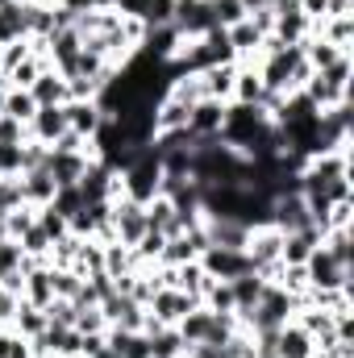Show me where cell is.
<instances>
[{
    "label": "cell",
    "mask_w": 354,
    "mask_h": 358,
    "mask_svg": "<svg viewBox=\"0 0 354 358\" xmlns=\"http://www.w3.org/2000/svg\"><path fill=\"white\" fill-rule=\"evenodd\" d=\"M351 76H354V63H351V55H342L334 67L313 71V80L300 92H304L317 108H330V104H338V100H351Z\"/></svg>",
    "instance_id": "obj_2"
},
{
    "label": "cell",
    "mask_w": 354,
    "mask_h": 358,
    "mask_svg": "<svg viewBox=\"0 0 354 358\" xmlns=\"http://www.w3.org/2000/svg\"><path fill=\"white\" fill-rule=\"evenodd\" d=\"M317 246H321V229H317V225L296 229V234H283L279 263H288V267H304V263H309V255H313Z\"/></svg>",
    "instance_id": "obj_14"
},
{
    "label": "cell",
    "mask_w": 354,
    "mask_h": 358,
    "mask_svg": "<svg viewBox=\"0 0 354 358\" xmlns=\"http://www.w3.org/2000/svg\"><path fill=\"white\" fill-rule=\"evenodd\" d=\"M38 229H42V234L50 238V246H55L59 238H67V234H71L67 217H63V213H55L50 204H42V208H38Z\"/></svg>",
    "instance_id": "obj_32"
},
{
    "label": "cell",
    "mask_w": 354,
    "mask_h": 358,
    "mask_svg": "<svg viewBox=\"0 0 354 358\" xmlns=\"http://www.w3.org/2000/svg\"><path fill=\"white\" fill-rule=\"evenodd\" d=\"M63 108H67V129H71V134H80L84 142H92V138H96V129H100V121H104L100 104H96V100H67Z\"/></svg>",
    "instance_id": "obj_16"
},
{
    "label": "cell",
    "mask_w": 354,
    "mask_h": 358,
    "mask_svg": "<svg viewBox=\"0 0 354 358\" xmlns=\"http://www.w3.org/2000/svg\"><path fill=\"white\" fill-rule=\"evenodd\" d=\"M104 342L121 358H150V338L146 334H125V329H104Z\"/></svg>",
    "instance_id": "obj_25"
},
{
    "label": "cell",
    "mask_w": 354,
    "mask_h": 358,
    "mask_svg": "<svg viewBox=\"0 0 354 358\" xmlns=\"http://www.w3.org/2000/svg\"><path fill=\"white\" fill-rule=\"evenodd\" d=\"M200 76H204V92H208L213 100L229 104V96H234V76H238V63H217V67H208V71H200Z\"/></svg>",
    "instance_id": "obj_23"
},
{
    "label": "cell",
    "mask_w": 354,
    "mask_h": 358,
    "mask_svg": "<svg viewBox=\"0 0 354 358\" xmlns=\"http://www.w3.org/2000/svg\"><path fill=\"white\" fill-rule=\"evenodd\" d=\"M29 96L38 100V108L42 104H67L71 96H67V76H59L55 67H46L34 84H29Z\"/></svg>",
    "instance_id": "obj_19"
},
{
    "label": "cell",
    "mask_w": 354,
    "mask_h": 358,
    "mask_svg": "<svg viewBox=\"0 0 354 358\" xmlns=\"http://www.w3.org/2000/svg\"><path fill=\"white\" fill-rule=\"evenodd\" d=\"M17 246H21V255H25V259H46V255H50V238L38 229V221L17 238Z\"/></svg>",
    "instance_id": "obj_36"
},
{
    "label": "cell",
    "mask_w": 354,
    "mask_h": 358,
    "mask_svg": "<svg viewBox=\"0 0 354 358\" xmlns=\"http://www.w3.org/2000/svg\"><path fill=\"white\" fill-rule=\"evenodd\" d=\"M279 250H283V234H279L275 225H255V229H250V238H246V259H250V267L259 271L263 279H275V271H279Z\"/></svg>",
    "instance_id": "obj_4"
},
{
    "label": "cell",
    "mask_w": 354,
    "mask_h": 358,
    "mask_svg": "<svg viewBox=\"0 0 354 358\" xmlns=\"http://www.w3.org/2000/svg\"><path fill=\"white\" fill-rule=\"evenodd\" d=\"M17 271H25V255H21V246L8 238V242H0V279H8V275H17Z\"/></svg>",
    "instance_id": "obj_40"
},
{
    "label": "cell",
    "mask_w": 354,
    "mask_h": 358,
    "mask_svg": "<svg viewBox=\"0 0 354 358\" xmlns=\"http://www.w3.org/2000/svg\"><path fill=\"white\" fill-rule=\"evenodd\" d=\"M92 155H63V150H50L46 155V171L55 179V187H71V183H80V176L88 171Z\"/></svg>",
    "instance_id": "obj_15"
},
{
    "label": "cell",
    "mask_w": 354,
    "mask_h": 358,
    "mask_svg": "<svg viewBox=\"0 0 354 358\" xmlns=\"http://www.w3.org/2000/svg\"><path fill=\"white\" fill-rule=\"evenodd\" d=\"M309 34H313V21L300 13V4L296 0H279L275 4V29H271V38H279L283 46H300Z\"/></svg>",
    "instance_id": "obj_8"
},
{
    "label": "cell",
    "mask_w": 354,
    "mask_h": 358,
    "mask_svg": "<svg viewBox=\"0 0 354 358\" xmlns=\"http://www.w3.org/2000/svg\"><path fill=\"white\" fill-rule=\"evenodd\" d=\"M84 358H121V355H117V350H113V346H108V342H100V346H96V350H92V355H84Z\"/></svg>",
    "instance_id": "obj_48"
},
{
    "label": "cell",
    "mask_w": 354,
    "mask_h": 358,
    "mask_svg": "<svg viewBox=\"0 0 354 358\" xmlns=\"http://www.w3.org/2000/svg\"><path fill=\"white\" fill-rule=\"evenodd\" d=\"M267 279L259 271H246V275H238V279H229V292H234V313H246V308H255L259 304V296H263Z\"/></svg>",
    "instance_id": "obj_21"
},
{
    "label": "cell",
    "mask_w": 354,
    "mask_h": 358,
    "mask_svg": "<svg viewBox=\"0 0 354 358\" xmlns=\"http://www.w3.org/2000/svg\"><path fill=\"white\" fill-rule=\"evenodd\" d=\"M34 221H38V208H29V204H21V208H13V213H4V234H8V238L17 242V238H21V234H25V229H29Z\"/></svg>",
    "instance_id": "obj_38"
},
{
    "label": "cell",
    "mask_w": 354,
    "mask_h": 358,
    "mask_svg": "<svg viewBox=\"0 0 354 358\" xmlns=\"http://www.w3.org/2000/svg\"><path fill=\"white\" fill-rule=\"evenodd\" d=\"M21 200L29 204V208H42V204H50L55 200V179H50V171L46 167H34V171H21Z\"/></svg>",
    "instance_id": "obj_17"
},
{
    "label": "cell",
    "mask_w": 354,
    "mask_h": 358,
    "mask_svg": "<svg viewBox=\"0 0 354 358\" xmlns=\"http://www.w3.org/2000/svg\"><path fill=\"white\" fill-rule=\"evenodd\" d=\"M146 208V229H159V234H183L179 229V217H176V204L167 200V196H155L150 204H142Z\"/></svg>",
    "instance_id": "obj_22"
},
{
    "label": "cell",
    "mask_w": 354,
    "mask_h": 358,
    "mask_svg": "<svg viewBox=\"0 0 354 358\" xmlns=\"http://www.w3.org/2000/svg\"><path fill=\"white\" fill-rule=\"evenodd\" d=\"M17 304H21V296H13L8 287H0V325H8V321H13Z\"/></svg>",
    "instance_id": "obj_47"
},
{
    "label": "cell",
    "mask_w": 354,
    "mask_h": 358,
    "mask_svg": "<svg viewBox=\"0 0 354 358\" xmlns=\"http://www.w3.org/2000/svg\"><path fill=\"white\" fill-rule=\"evenodd\" d=\"M0 358H29V342L8 325H0Z\"/></svg>",
    "instance_id": "obj_41"
},
{
    "label": "cell",
    "mask_w": 354,
    "mask_h": 358,
    "mask_svg": "<svg viewBox=\"0 0 354 358\" xmlns=\"http://www.w3.org/2000/svg\"><path fill=\"white\" fill-rule=\"evenodd\" d=\"M213 321H217V313H208L204 304H196L187 317H179V338H183V346H196V342H208V334H213Z\"/></svg>",
    "instance_id": "obj_20"
},
{
    "label": "cell",
    "mask_w": 354,
    "mask_h": 358,
    "mask_svg": "<svg viewBox=\"0 0 354 358\" xmlns=\"http://www.w3.org/2000/svg\"><path fill=\"white\" fill-rule=\"evenodd\" d=\"M234 104H263L267 100V88L263 80H259V71L255 67H238V76H234V96H229Z\"/></svg>",
    "instance_id": "obj_24"
},
{
    "label": "cell",
    "mask_w": 354,
    "mask_h": 358,
    "mask_svg": "<svg viewBox=\"0 0 354 358\" xmlns=\"http://www.w3.org/2000/svg\"><path fill=\"white\" fill-rule=\"evenodd\" d=\"M187 125V104H179L171 100L167 92L159 96V104H155V134H163V129H183Z\"/></svg>",
    "instance_id": "obj_27"
},
{
    "label": "cell",
    "mask_w": 354,
    "mask_h": 358,
    "mask_svg": "<svg viewBox=\"0 0 354 358\" xmlns=\"http://www.w3.org/2000/svg\"><path fill=\"white\" fill-rule=\"evenodd\" d=\"M171 25L179 29V38H200V34L217 29L208 0H176V17H171Z\"/></svg>",
    "instance_id": "obj_11"
},
{
    "label": "cell",
    "mask_w": 354,
    "mask_h": 358,
    "mask_svg": "<svg viewBox=\"0 0 354 358\" xmlns=\"http://www.w3.org/2000/svg\"><path fill=\"white\" fill-rule=\"evenodd\" d=\"M121 196L134 200V204H150L163 187V163H159V150L155 146H138L134 163L121 171Z\"/></svg>",
    "instance_id": "obj_1"
},
{
    "label": "cell",
    "mask_w": 354,
    "mask_h": 358,
    "mask_svg": "<svg viewBox=\"0 0 354 358\" xmlns=\"http://www.w3.org/2000/svg\"><path fill=\"white\" fill-rule=\"evenodd\" d=\"M204 238L208 246H225V250H246V238H250V225L242 221H221V217H204Z\"/></svg>",
    "instance_id": "obj_13"
},
{
    "label": "cell",
    "mask_w": 354,
    "mask_h": 358,
    "mask_svg": "<svg viewBox=\"0 0 354 358\" xmlns=\"http://www.w3.org/2000/svg\"><path fill=\"white\" fill-rule=\"evenodd\" d=\"M50 279H55V296L59 300H76L80 287H84V275H76L71 267H50Z\"/></svg>",
    "instance_id": "obj_34"
},
{
    "label": "cell",
    "mask_w": 354,
    "mask_h": 358,
    "mask_svg": "<svg viewBox=\"0 0 354 358\" xmlns=\"http://www.w3.org/2000/svg\"><path fill=\"white\" fill-rule=\"evenodd\" d=\"M317 350V342L296 325V321H288L279 334H275V358H313Z\"/></svg>",
    "instance_id": "obj_18"
},
{
    "label": "cell",
    "mask_w": 354,
    "mask_h": 358,
    "mask_svg": "<svg viewBox=\"0 0 354 358\" xmlns=\"http://www.w3.org/2000/svg\"><path fill=\"white\" fill-rule=\"evenodd\" d=\"M0 113H4V80H0Z\"/></svg>",
    "instance_id": "obj_49"
},
{
    "label": "cell",
    "mask_w": 354,
    "mask_h": 358,
    "mask_svg": "<svg viewBox=\"0 0 354 358\" xmlns=\"http://www.w3.org/2000/svg\"><path fill=\"white\" fill-rule=\"evenodd\" d=\"M208 8H213V21L221 29H229V25H238L246 17V4L242 0H208Z\"/></svg>",
    "instance_id": "obj_37"
},
{
    "label": "cell",
    "mask_w": 354,
    "mask_h": 358,
    "mask_svg": "<svg viewBox=\"0 0 354 358\" xmlns=\"http://www.w3.org/2000/svg\"><path fill=\"white\" fill-rule=\"evenodd\" d=\"M4 113L17 117L21 125H29L34 113H38V100L29 96V88H4Z\"/></svg>",
    "instance_id": "obj_30"
},
{
    "label": "cell",
    "mask_w": 354,
    "mask_h": 358,
    "mask_svg": "<svg viewBox=\"0 0 354 358\" xmlns=\"http://www.w3.org/2000/svg\"><path fill=\"white\" fill-rule=\"evenodd\" d=\"M80 242H84V238H76V234H67V238H59V242L50 246V255H46V263H50V267H71V263H76V250H80Z\"/></svg>",
    "instance_id": "obj_39"
},
{
    "label": "cell",
    "mask_w": 354,
    "mask_h": 358,
    "mask_svg": "<svg viewBox=\"0 0 354 358\" xmlns=\"http://www.w3.org/2000/svg\"><path fill=\"white\" fill-rule=\"evenodd\" d=\"M196 304H200V300H192V296H187V292H179V287H159V292L150 296L146 313H150L159 325H179V317H187Z\"/></svg>",
    "instance_id": "obj_10"
},
{
    "label": "cell",
    "mask_w": 354,
    "mask_h": 358,
    "mask_svg": "<svg viewBox=\"0 0 354 358\" xmlns=\"http://www.w3.org/2000/svg\"><path fill=\"white\" fill-rule=\"evenodd\" d=\"M84 204H88V200H84L80 183H71V187H59V192H55V200H50V208H55V213H63L67 221H71V217H76Z\"/></svg>",
    "instance_id": "obj_35"
},
{
    "label": "cell",
    "mask_w": 354,
    "mask_h": 358,
    "mask_svg": "<svg viewBox=\"0 0 354 358\" xmlns=\"http://www.w3.org/2000/svg\"><path fill=\"white\" fill-rule=\"evenodd\" d=\"M42 313H46V325H59V329H76V317H80L76 300H59V296H55Z\"/></svg>",
    "instance_id": "obj_33"
},
{
    "label": "cell",
    "mask_w": 354,
    "mask_h": 358,
    "mask_svg": "<svg viewBox=\"0 0 354 358\" xmlns=\"http://www.w3.org/2000/svg\"><path fill=\"white\" fill-rule=\"evenodd\" d=\"M321 246H325L342 267H354V229H325V234H321Z\"/></svg>",
    "instance_id": "obj_29"
},
{
    "label": "cell",
    "mask_w": 354,
    "mask_h": 358,
    "mask_svg": "<svg viewBox=\"0 0 354 358\" xmlns=\"http://www.w3.org/2000/svg\"><path fill=\"white\" fill-rule=\"evenodd\" d=\"M46 67H50L46 59L29 55V59H21V63H17V67H13V71L4 76V88H29V84H34V80H38V76H42Z\"/></svg>",
    "instance_id": "obj_31"
},
{
    "label": "cell",
    "mask_w": 354,
    "mask_h": 358,
    "mask_svg": "<svg viewBox=\"0 0 354 358\" xmlns=\"http://www.w3.org/2000/svg\"><path fill=\"white\" fill-rule=\"evenodd\" d=\"M221 125H225V104H221V100L204 96V100H196V104L187 108V129H192L196 142H213V138H221Z\"/></svg>",
    "instance_id": "obj_7"
},
{
    "label": "cell",
    "mask_w": 354,
    "mask_h": 358,
    "mask_svg": "<svg viewBox=\"0 0 354 358\" xmlns=\"http://www.w3.org/2000/svg\"><path fill=\"white\" fill-rule=\"evenodd\" d=\"M146 234V208L134 200H113V238L121 246H138V238Z\"/></svg>",
    "instance_id": "obj_9"
},
{
    "label": "cell",
    "mask_w": 354,
    "mask_h": 358,
    "mask_svg": "<svg viewBox=\"0 0 354 358\" xmlns=\"http://www.w3.org/2000/svg\"><path fill=\"white\" fill-rule=\"evenodd\" d=\"M21 142H29V129H25L17 117L0 113V146H21Z\"/></svg>",
    "instance_id": "obj_42"
},
{
    "label": "cell",
    "mask_w": 354,
    "mask_h": 358,
    "mask_svg": "<svg viewBox=\"0 0 354 358\" xmlns=\"http://www.w3.org/2000/svg\"><path fill=\"white\" fill-rule=\"evenodd\" d=\"M21 146H0V176H21Z\"/></svg>",
    "instance_id": "obj_45"
},
{
    "label": "cell",
    "mask_w": 354,
    "mask_h": 358,
    "mask_svg": "<svg viewBox=\"0 0 354 358\" xmlns=\"http://www.w3.org/2000/svg\"><path fill=\"white\" fill-rule=\"evenodd\" d=\"M183 358H225V346H213V342H196V346H183Z\"/></svg>",
    "instance_id": "obj_46"
},
{
    "label": "cell",
    "mask_w": 354,
    "mask_h": 358,
    "mask_svg": "<svg viewBox=\"0 0 354 358\" xmlns=\"http://www.w3.org/2000/svg\"><path fill=\"white\" fill-rule=\"evenodd\" d=\"M25 129H29V142H42V146H50L59 134H67V108H63V104H42Z\"/></svg>",
    "instance_id": "obj_12"
},
{
    "label": "cell",
    "mask_w": 354,
    "mask_h": 358,
    "mask_svg": "<svg viewBox=\"0 0 354 358\" xmlns=\"http://www.w3.org/2000/svg\"><path fill=\"white\" fill-rule=\"evenodd\" d=\"M146 338H150V358H183V338L176 325H159Z\"/></svg>",
    "instance_id": "obj_28"
},
{
    "label": "cell",
    "mask_w": 354,
    "mask_h": 358,
    "mask_svg": "<svg viewBox=\"0 0 354 358\" xmlns=\"http://www.w3.org/2000/svg\"><path fill=\"white\" fill-rule=\"evenodd\" d=\"M25 200H21V179L17 176H0V213H13V208H21Z\"/></svg>",
    "instance_id": "obj_43"
},
{
    "label": "cell",
    "mask_w": 354,
    "mask_h": 358,
    "mask_svg": "<svg viewBox=\"0 0 354 358\" xmlns=\"http://www.w3.org/2000/svg\"><path fill=\"white\" fill-rule=\"evenodd\" d=\"M8 329H17V334H21L25 342H34V338H38V334L46 329V313L21 300V304H17V313H13V321H8Z\"/></svg>",
    "instance_id": "obj_26"
},
{
    "label": "cell",
    "mask_w": 354,
    "mask_h": 358,
    "mask_svg": "<svg viewBox=\"0 0 354 358\" xmlns=\"http://www.w3.org/2000/svg\"><path fill=\"white\" fill-rule=\"evenodd\" d=\"M196 263H200V271H204L208 279H221V283H229V279L255 271L250 259H246V250H225V246H204Z\"/></svg>",
    "instance_id": "obj_6"
},
{
    "label": "cell",
    "mask_w": 354,
    "mask_h": 358,
    "mask_svg": "<svg viewBox=\"0 0 354 358\" xmlns=\"http://www.w3.org/2000/svg\"><path fill=\"white\" fill-rule=\"evenodd\" d=\"M76 329H80V334H104V329H108V321H104L100 304H88V308H80V317H76Z\"/></svg>",
    "instance_id": "obj_44"
},
{
    "label": "cell",
    "mask_w": 354,
    "mask_h": 358,
    "mask_svg": "<svg viewBox=\"0 0 354 358\" xmlns=\"http://www.w3.org/2000/svg\"><path fill=\"white\" fill-rule=\"evenodd\" d=\"M304 275H309V287H317V292H354V283H351L354 267H342L325 246H317V250L309 255Z\"/></svg>",
    "instance_id": "obj_3"
},
{
    "label": "cell",
    "mask_w": 354,
    "mask_h": 358,
    "mask_svg": "<svg viewBox=\"0 0 354 358\" xmlns=\"http://www.w3.org/2000/svg\"><path fill=\"white\" fill-rule=\"evenodd\" d=\"M29 358H34V355H29Z\"/></svg>",
    "instance_id": "obj_50"
},
{
    "label": "cell",
    "mask_w": 354,
    "mask_h": 358,
    "mask_svg": "<svg viewBox=\"0 0 354 358\" xmlns=\"http://www.w3.org/2000/svg\"><path fill=\"white\" fill-rule=\"evenodd\" d=\"M267 225H275L279 234H296V229H309L313 217H309V204L300 192H279L271 200V213H267Z\"/></svg>",
    "instance_id": "obj_5"
}]
</instances>
